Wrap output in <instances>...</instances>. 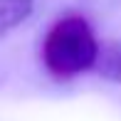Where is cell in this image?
I'll return each instance as SVG.
<instances>
[{"label":"cell","mask_w":121,"mask_h":121,"mask_svg":"<svg viewBox=\"0 0 121 121\" xmlns=\"http://www.w3.org/2000/svg\"><path fill=\"white\" fill-rule=\"evenodd\" d=\"M35 10V0H3L0 5V22H3V35L20 27Z\"/></svg>","instance_id":"obj_3"},{"label":"cell","mask_w":121,"mask_h":121,"mask_svg":"<svg viewBox=\"0 0 121 121\" xmlns=\"http://www.w3.org/2000/svg\"><path fill=\"white\" fill-rule=\"evenodd\" d=\"M94 72L114 84H121V40L101 42V52H99V62Z\"/></svg>","instance_id":"obj_2"},{"label":"cell","mask_w":121,"mask_h":121,"mask_svg":"<svg viewBox=\"0 0 121 121\" xmlns=\"http://www.w3.org/2000/svg\"><path fill=\"white\" fill-rule=\"evenodd\" d=\"M99 52V37L94 35L91 25L79 15H64L54 20L40 45L42 64L57 79H72L84 72H94Z\"/></svg>","instance_id":"obj_1"}]
</instances>
